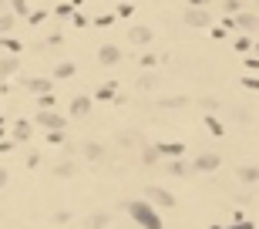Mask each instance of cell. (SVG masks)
<instances>
[{"instance_id":"3","label":"cell","mask_w":259,"mask_h":229,"mask_svg":"<svg viewBox=\"0 0 259 229\" xmlns=\"http://www.w3.org/2000/svg\"><path fill=\"white\" fill-rule=\"evenodd\" d=\"M37 125L51 128V132H64V128H68V122H64V114L51 111V108H41V114H37Z\"/></svg>"},{"instance_id":"1","label":"cell","mask_w":259,"mask_h":229,"mask_svg":"<svg viewBox=\"0 0 259 229\" xmlns=\"http://www.w3.org/2000/svg\"><path fill=\"white\" fill-rule=\"evenodd\" d=\"M128 212H132V219H135L138 226H145V229H162V216H158V212L148 206V202H132V206H128Z\"/></svg>"},{"instance_id":"10","label":"cell","mask_w":259,"mask_h":229,"mask_svg":"<svg viewBox=\"0 0 259 229\" xmlns=\"http://www.w3.org/2000/svg\"><path fill=\"white\" fill-rule=\"evenodd\" d=\"M24 84H27V91H34V94L51 91V78H31V81H24Z\"/></svg>"},{"instance_id":"4","label":"cell","mask_w":259,"mask_h":229,"mask_svg":"<svg viewBox=\"0 0 259 229\" xmlns=\"http://www.w3.org/2000/svg\"><path fill=\"white\" fill-rule=\"evenodd\" d=\"M219 162H222V159H219L215 152H205V155H199V159L192 162V169H195V172H215V169H219Z\"/></svg>"},{"instance_id":"12","label":"cell","mask_w":259,"mask_h":229,"mask_svg":"<svg viewBox=\"0 0 259 229\" xmlns=\"http://www.w3.org/2000/svg\"><path fill=\"white\" fill-rule=\"evenodd\" d=\"M165 172H169V175H199V172L192 169V165H185V162H169Z\"/></svg>"},{"instance_id":"17","label":"cell","mask_w":259,"mask_h":229,"mask_svg":"<svg viewBox=\"0 0 259 229\" xmlns=\"http://www.w3.org/2000/svg\"><path fill=\"white\" fill-rule=\"evenodd\" d=\"M31 138V125L27 122H17V128H14V142H27Z\"/></svg>"},{"instance_id":"27","label":"cell","mask_w":259,"mask_h":229,"mask_svg":"<svg viewBox=\"0 0 259 229\" xmlns=\"http://www.w3.org/2000/svg\"><path fill=\"white\" fill-rule=\"evenodd\" d=\"M68 219H71V212H68V209H61V212L54 216V222H68Z\"/></svg>"},{"instance_id":"30","label":"cell","mask_w":259,"mask_h":229,"mask_svg":"<svg viewBox=\"0 0 259 229\" xmlns=\"http://www.w3.org/2000/svg\"><path fill=\"white\" fill-rule=\"evenodd\" d=\"M4 185H7V172L0 169V189H4Z\"/></svg>"},{"instance_id":"28","label":"cell","mask_w":259,"mask_h":229,"mask_svg":"<svg viewBox=\"0 0 259 229\" xmlns=\"http://www.w3.org/2000/svg\"><path fill=\"white\" fill-rule=\"evenodd\" d=\"M111 94H114V88H111V84H104L101 91H98V98H111Z\"/></svg>"},{"instance_id":"2","label":"cell","mask_w":259,"mask_h":229,"mask_svg":"<svg viewBox=\"0 0 259 229\" xmlns=\"http://www.w3.org/2000/svg\"><path fill=\"white\" fill-rule=\"evenodd\" d=\"M145 195H148V202H152V206H158V209H172V206H175V195H172L169 189L148 185V189H145Z\"/></svg>"},{"instance_id":"21","label":"cell","mask_w":259,"mask_h":229,"mask_svg":"<svg viewBox=\"0 0 259 229\" xmlns=\"http://www.w3.org/2000/svg\"><path fill=\"white\" fill-rule=\"evenodd\" d=\"M14 31V14H0V34Z\"/></svg>"},{"instance_id":"16","label":"cell","mask_w":259,"mask_h":229,"mask_svg":"<svg viewBox=\"0 0 259 229\" xmlns=\"http://www.w3.org/2000/svg\"><path fill=\"white\" fill-rule=\"evenodd\" d=\"M239 179L246 185H252V182H259V169H252V165H246V169H239Z\"/></svg>"},{"instance_id":"5","label":"cell","mask_w":259,"mask_h":229,"mask_svg":"<svg viewBox=\"0 0 259 229\" xmlns=\"http://www.w3.org/2000/svg\"><path fill=\"white\" fill-rule=\"evenodd\" d=\"M128 37H132V44L145 47L148 41H152V27H142V24H138V27H132V31H128Z\"/></svg>"},{"instance_id":"20","label":"cell","mask_w":259,"mask_h":229,"mask_svg":"<svg viewBox=\"0 0 259 229\" xmlns=\"http://www.w3.org/2000/svg\"><path fill=\"white\" fill-rule=\"evenodd\" d=\"M71 74H74V64H71V61H61L54 68V78H71Z\"/></svg>"},{"instance_id":"13","label":"cell","mask_w":259,"mask_h":229,"mask_svg":"<svg viewBox=\"0 0 259 229\" xmlns=\"http://www.w3.org/2000/svg\"><path fill=\"white\" fill-rule=\"evenodd\" d=\"M236 24L242 27V31H256V27H259V21L252 17V14H239V17H236Z\"/></svg>"},{"instance_id":"25","label":"cell","mask_w":259,"mask_h":229,"mask_svg":"<svg viewBox=\"0 0 259 229\" xmlns=\"http://www.w3.org/2000/svg\"><path fill=\"white\" fill-rule=\"evenodd\" d=\"M202 108H205V111H215V108H219V101H215V98H202Z\"/></svg>"},{"instance_id":"29","label":"cell","mask_w":259,"mask_h":229,"mask_svg":"<svg viewBox=\"0 0 259 229\" xmlns=\"http://www.w3.org/2000/svg\"><path fill=\"white\" fill-rule=\"evenodd\" d=\"M14 11H17V14H24V11H27V4H24V0H14Z\"/></svg>"},{"instance_id":"8","label":"cell","mask_w":259,"mask_h":229,"mask_svg":"<svg viewBox=\"0 0 259 229\" xmlns=\"http://www.w3.org/2000/svg\"><path fill=\"white\" fill-rule=\"evenodd\" d=\"M108 222H111V216H108V212H91V216L84 219V226H88V229H104Z\"/></svg>"},{"instance_id":"23","label":"cell","mask_w":259,"mask_h":229,"mask_svg":"<svg viewBox=\"0 0 259 229\" xmlns=\"http://www.w3.org/2000/svg\"><path fill=\"white\" fill-rule=\"evenodd\" d=\"M37 104H41V108H54V94H51V91H44L41 98H37Z\"/></svg>"},{"instance_id":"31","label":"cell","mask_w":259,"mask_h":229,"mask_svg":"<svg viewBox=\"0 0 259 229\" xmlns=\"http://www.w3.org/2000/svg\"><path fill=\"white\" fill-rule=\"evenodd\" d=\"M195 4H205V0H195Z\"/></svg>"},{"instance_id":"7","label":"cell","mask_w":259,"mask_h":229,"mask_svg":"<svg viewBox=\"0 0 259 229\" xmlns=\"http://www.w3.org/2000/svg\"><path fill=\"white\" fill-rule=\"evenodd\" d=\"M91 111V98H84V94H78L74 101H71V114L74 118H84V114Z\"/></svg>"},{"instance_id":"6","label":"cell","mask_w":259,"mask_h":229,"mask_svg":"<svg viewBox=\"0 0 259 229\" xmlns=\"http://www.w3.org/2000/svg\"><path fill=\"white\" fill-rule=\"evenodd\" d=\"M98 61H101V64H118V61H121V51L114 44H104L101 51H98Z\"/></svg>"},{"instance_id":"26","label":"cell","mask_w":259,"mask_h":229,"mask_svg":"<svg viewBox=\"0 0 259 229\" xmlns=\"http://www.w3.org/2000/svg\"><path fill=\"white\" fill-rule=\"evenodd\" d=\"M209 132H212V135H222V125H219L215 118H209Z\"/></svg>"},{"instance_id":"18","label":"cell","mask_w":259,"mask_h":229,"mask_svg":"<svg viewBox=\"0 0 259 229\" xmlns=\"http://www.w3.org/2000/svg\"><path fill=\"white\" fill-rule=\"evenodd\" d=\"M162 108H182V104H189V98H182V94H172V98H162Z\"/></svg>"},{"instance_id":"14","label":"cell","mask_w":259,"mask_h":229,"mask_svg":"<svg viewBox=\"0 0 259 229\" xmlns=\"http://www.w3.org/2000/svg\"><path fill=\"white\" fill-rule=\"evenodd\" d=\"M158 84H162L158 74H145V78H138V88H142V91H152V88H158Z\"/></svg>"},{"instance_id":"15","label":"cell","mask_w":259,"mask_h":229,"mask_svg":"<svg viewBox=\"0 0 259 229\" xmlns=\"http://www.w3.org/2000/svg\"><path fill=\"white\" fill-rule=\"evenodd\" d=\"M17 68H21V64H17V57H4V61H0V78H7V74H14Z\"/></svg>"},{"instance_id":"22","label":"cell","mask_w":259,"mask_h":229,"mask_svg":"<svg viewBox=\"0 0 259 229\" xmlns=\"http://www.w3.org/2000/svg\"><path fill=\"white\" fill-rule=\"evenodd\" d=\"M182 145H158V155H182Z\"/></svg>"},{"instance_id":"11","label":"cell","mask_w":259,"mask_h":229,"mask_svg":"<svg viewBox=\"0 0 259 229\" xmlns=\"http://www.w3.org/2000/svg\"><path fill=\"white\" fill-rule=\"evenodd\" d=\"M81 152H84V159H88V162H101V159H104V149L98 145V142H88Z\"/></svg>"},{"instance_id":"9","label":"cell","mask_w":259,"mask_h":229,"mask_svg":"<svg viewBox=\"0 0 259 229\" xmlns=\"http://www.w3.org/2000/svg\"><path fill=\"white\" fill-rule=\"evenodd\" d=\"M185 24H189V27H205V24H209V14L205 11H185Z\"/></svg>"},{"instance_id":"19","label":"cell","mask_w":259,"mask_h":229,"mask_svg":"<svg viewBox=\"0 0 259 229\" xmlns=\"http://www.w3.org/2000/svg\"><path fill=\"white\" fill-rule=\"evenodd\" d=\"M54 175H61V179L74 175V162H57V165H54Z\"/></svg>"},{"instance_id":"24","label":"cell","mask_w":259,"mask_h":229,"mask_svg":"<svg viewBox=\"0 0 259 229\" xmlns=\"http://www.w3.org/2000/svg\"><path fill=\"white\" fill-rule=\"evenodd\" d=\"M158 162V149H145V165H155Z\"/></svg>"}]
</instances>
